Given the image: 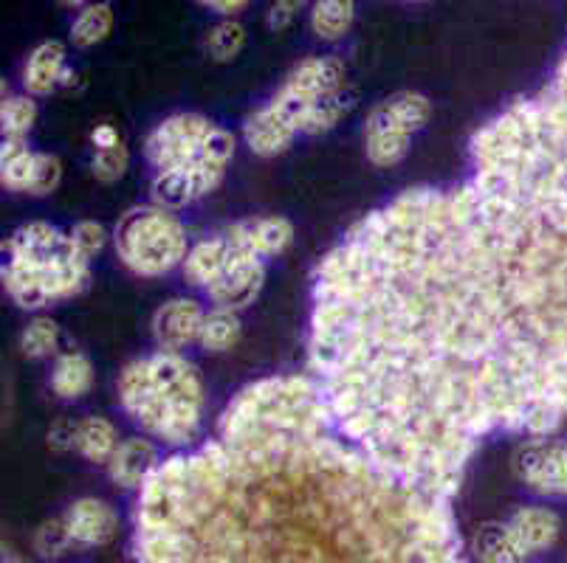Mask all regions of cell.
Returning <instances> with one entry per match:
<instances>
[{
	"mask_svg": "<svg viewBox=\"0 0 567 563\" xmlns=\"http://www.w3.org/2000/svg\"><path fill=\"white\" fill-rule=\"evenodd\" d=\"M355 20V7L350 0H322L311 9V29L324 43H337L350 31Z\"/></svg>",
	"mask_w": 567,
	"mask_h": 563,
	"instance_id": "obj_24",
	"label": "cell"
},
{
	"mask_svg": "<svg viewBox=\"0 0 567 563\" xmlns=\"http://www.w3.org/2000/svg\"><path fill=\"white\" fill-rule=\"evenodd\" d=\"M3 268L7 293L23 310H40L51 302L76 296L91 282V260L74 246L69 231L43 220L20 226L7 242Z\"/></svg>",
	"mask_w": 567,
	"mask_h": 563,
	"instance_id": "obj_4",
	"label": "cell"
},
{
	"mask_svg": "<svg viewBox=\"0 0 567 563\" xmlns=\"http://www.w3.org/2000/svg\"><path fill=\"white\" fill-rule=\"evenodd\" d=\"M477 555H481V563H525L505 524L483 526L477 533Z\"/></svg>",
	"mask_w": 567,
	"mask_h": 563,
	"instance_id": "obj_28",
	"label": "cell"
},
{
	"mask_svg": "<svg viewBox=\"0 0 567 563\" xmlns=\"http://www.w3.org/2000/svg\"><path fill=\"white\" fill-rule=\"evenodd\" d=\"M69 234H71V240H74V246L80 248L87 260H94V257L100 254L107 242L105 226L96 223V220H82V223H76Z\"/></svg>",
	"mask_w": 567,
	"mask_h": 563,
	"instance_id": "obj_35",
	"label": "cell"
},
{
	"mask_svg": "<svg viewBox=\"0 0 567 563\" xmlns=\"http://www.w3.org/2000/svg\"><path fill=\"white\" fill-rule=\"evenodd\" d=\"M116 254L136 277H164L189 254L187 229L173 211L158 206L133 209L116 226Z\"/></svg>",
	"mask_w": 567,
	"mask_h": 563,
	"instance_id": "obj_5",
	"label": "cell"
},
{
	"mask_svg": "<svg viewBox=\"0 0 567 563\" xmlns=\"http://www.w3.org/2000/svg\"><path fill=\"white\" fill-rule=\"evenodd\" d=\"M69 74V51L60 40H45L29 54L23 69L25 96H49Z\"/></svg>",
	"mask_w": 567,
	"mask_h": 563,
	"instance_id": "obj_17",
	"label": "cell"
},
{
	"mask_svg": "<svg viewBox=\"0 0 567 563\" xmlns=\"http://www.w3.org/2000/svg\"><path fill=\"white\" fill-rule=\"evenodd\" d=\"M127 164H131V153H127V147L122 144V147L105 149V153H94L91 169H94L96 178L105 180V184H111V180H118L122 175H125Z\"/></svg>",
	"mask_w": 567,
	"mask_h": 563,
	"instance_id": "obj_34",
	"label": "cell"
},
{
	"mask_svg": "<svg viewBox=\"0 0 567 563\" xmlns=\"http://www.w3.org/2000/svg\"><path fill=\"white\" fill-rule=\"evenodd\" d=\"M74 544L69 535V526L63 519H51L45 524H40L38 535H34V550L43 557H60L65 555V550Z\"/></svg>",
	"mask_w": 567,
	"mask_h": 563,
	"instance_id": "obj_32",
	"label": "cell"
},
{
	"mask_svg": "<svg viewBox=\"0 0 567 563\" xmlns=\"http://www.w3.org/2000/svg\"><path fill=\"white\" fill-rule=\"evenodd\" d=\"M514 471L534 493L567 496V442H525L514 453Z\"/></svg>",
	"mask_w": 567,
	"mask_h": 563,
	"instance_id": "obj_8",
	"label": "cell"
},
{
	"mask_svg": "<svg viewBox=\"0 0 567 563\" xmlns=\"http://www.w3.org/2000/svg\"><path fill=\"white\" fill-rule=\"evenodd\" d=\"M206 310L200 302L187 296H175L164 302L153 313V338L158 344V353H182L189 344L200 338Z\"/></svg>",
	"mask_w": 567,
	"mask_h": 563,
	"instance_id": "obj_10",
	"label": "cell"
},
{
	"mask_svg": "<svg viewBox=\"0 0 567 563\" xmlns=\"http://www.w3.org/2000/svg\"><path fill=\"white\" fill-rule=\"evenodd\" d=\"M38 122V102L32 96H9L0 107V131L3 142H25Z\"/></svg>",
	"mask_w": 567,
	"mask_h": 563,
	"instance_id": "obj_26",
	"label": "cell"
},
{
	"mask_svg": "<svg viewBox=\"0 0 567 563\" xmlns=\"http://www.w3.org/2000/svg\"><path fill=\"white\" fill-rule=\"evenodd\" d=\"M113 29V9L107 3H91L82 7L76 20L71 23V43L76 49H91V45L102 43Z\"/></svg>",
	"mask_w": 567,
	"mask_h": 563,
	"instance_id": "obj_25",
	"label": "cell"
},
{
	"mask_svg": "<svg viewBox=\"0 0 567 563\" xmlns=\"http://www.w3.org/2000/svg\"><path fill=\"white\" fill-rule=\"evenodd\" d=\"M311 380L350 440L457 493L488 440L567 423V54L468 175L370 211L313 277Z\"/></svg>",
	"mask_w": 567,
	"mask_h": 563,
	"instance_id": "obj_1",
	"label": "cell"
},
{
	"mask_svg": "<svg viewBox=\"0 0 567 563\" xmlns=\"http://www.w3.org/2000/svg\"><path fill=\"white\" fill-rule=\"evenodd\" d=\"M262 285H266V262L255 254H235L218 282L206 288V296L215 307L240 313L244 307L255 304Z\"/></svg>",
	"mask_w": 567,
	"mask_h": 563,
	"instance_id": "obj_9",
	"label": "cell"
},
{
	"mask_svg": "<svg viewBox=\"0 0 567 563\" xmlns=\"http://www.w3.org/2000/svg\"><path fill=\"white\" fill-rule=\"evenodd\" d=\"M229 246L235 248V254H255L260 260L266 257L282 254L293 242V226L291 220L280 215L268 217H251V220H240V223L229 226L224 231Z\"/></svg>",
	"mask_w": 567,
	"mask_h": 563,
	"instance_id": "obj_12",
	"label": "cell"
},
{
	"mask_svg": "<svg viewBox=\"0 0 567 563\" xmlns=\"http://www.w3.org/2000/svg\"><path fill=\"white\" fill-rule=\"evenodd\" d=\"M215 131V124L200 113H178L158 124L144 142V155L156 173L193 167L200 158L206 138Z\"/></svg>",
	"mask_w": 567,
	"mask_h": 563,
	"instance_id": "obj_6",
	"label": "cell"
},
{
	"mask_svg": "<svg viewBox=\"0 0 567 563\" xmlns=\"http://www.w3.org/2000/svg\"><path fill=\"white\" fill-rule=\"evenodd\" d=\"M410 133H364V153H368V161L375 164V167H395L399 161H404L406 153H410Z\"/></svg>",
	"mask_w": 567,
	"mask_h": 563,
	"instance_id": "obj_27",
	"label": "cell"
},
{
	"mask_svg": "<svg viewBox=\"0 0 567 563\" xmlns=\"http://www.w3.org/2000/svg\"><path fill=\"white\" fill-rule=\"evenodd\" d=\"M133 563H468L450 499L333 420L306 375L237 392L138 490Z\"/></svg>",
	"mask_w": 567,
	"mask_h": 563,
	"instance_id": "obj_2",
	"label": "cell"
},
{
	"mask_svg": "<svg viewBox=\"0 0 567 563\" xmlns=\"http://www.w3.org/2000/svg\"><path fill=\"white\" fill-rule=\"evenodd\" d=\"M246 45V29L237 20H220L206 34V54L215 62H231Z\"/></svg>",
	"mask_w": 567,
	"mask_h": 563,
	"instance_id": "obj_30",
	"label": "cell"
},
{
	"mask_svg": "<svg viewBox=\"0 0 567 563\" xmlns=\"http://www.w3.org/2000/svg\"><path fill=\"white\" fill-rule=\"evenodd\" d=\"M91 144H94V153H105V149L122 147V138L113 124H96L91 131Z\"/></svg>",
	"mask_w": 567,
	"mask_h": 563,
	"instance_id": "obj_38",
	"label": "cell"
},
{
	"mask_svg": "<svg viewBox=\"0 0 567 563\" xmlns=\"http://www.w3.org/2000/svg\"><path fill=\"white\" fill-rule=\"evenodd\" d=\"M505 530L512 535L519 555L530 557L556 544L561 533V521L548 508H519L514 510L512 519L505 521Z\"/></svg>",
	"mask_w": 567,
	"mask_h": 563,
	"instance_id": "obj_15",
	"label": "cell"
},
{
	"mask_svg": "<svg viewBox=\"0 0 567 563\" xmlns=\"http://www.w3.org/2000/svg\"><path fill=\"white\" fill-rule=\"evenodd\" d=\"M432 116V105L424 93L401 91L393 93L390 100L379 102L370 111L364 133H379V131H395V133H410L415 136Z\"/></svg>",
	"mask_w": 567,
	"mask_h": 563,
	"instance_id": "obj_13",
	"label": "cell"
},
{
	"mask_svg": "<svg viewBox=\"0 0 567 563\" xmlns=\"http://www.w3.org/2000/svg\"><path fill=\"white\" fill-rule=\"evenodd\" d=\"M74 544L100 546L118 533V513L102 499H80L63 515Z\"/></svg>",
	"mask_w": 567,
	"mask_h": 563,
	"instance_id": "obj_14",
	"label": "cell"
},
{
	"mask_svg": "<svg viewBox=\"0 0 567 563\" xmlns=\"http://www.w3.org/2000/svg\"><path fill=\"white\" fill-rule=\"evenodd\" d=\"M231 257H235V248L229 246L224 231L209 237V240H200L198 246L189 248L187 260H184V279L193 288H204L206 291L213 282H218V277L226 271Z\"/></svg>",
	"mask_w": 567,
	"mask_h": 563,
	"instance_id": "obj_18",
	"label": "cell"
},
{
	"mask_svg": "<svg viewBox=\"0 0 567 563\" xmlns=\"http://www.w3.org/2000/svg\"><path fill=\"white\" fill-rule=\"evenodd\" d=\"M63 180V164L60 158L51 153H38V169H34V180L29 195L34 198H43V195H51Z\"/></svg>",
	"mask_w": 567,
	"mask_h": 563,
	"instance_id": "obj_33",
	"label": "cell"
},
{
	"mask_svg": "<svg viewBox=\"0 0 567 563\" xmlns=\"http://www.w3.org/2000/svg\"><path fill=\"white\" fill-rule=\"evenodd\" d=\"M118 403L142 431L173 448L193 446L204 426V384L182 353L131 361L118 375Z\"/></svg>",
	"mask_w": 567,
	"mask_h": 563,
	"instance_id": "obj_3",
	"label": "cell"
},
{
	"mask_svg": "<svg viewBox=\"0 0 567 563\" xmlns=\"http://www.w3.org/2000/svg\"><path fill=\"white\" fill-rule=\"evenodd\" d=\"M94 386V364L85 353H63L51 372V389L60 400H80Z\"/></svg>",
	"mask_w": 567,
	"mask_h": 563,
	"instance_id": "obj_20",
	"label": "cell"
},
{
	"mask_svg": "<svg viewBox=\"0 0 567 563\" xmlns=\"http://www.w3.org/2000/svg\"><path fill=\"white\" fill-rule=\"evenodd\" d=\"M300 0H286V3H275V7L268 9V29L271 31H282L293 23L297 12H300Z\"/></svg>",
	"mask_w": 567,
	"mask_h": 563,
	"instance_id": "obj_36",
	"label": "cell"
},
{
	"mask_svg": "<svg viewBox=\"0 0 567 563\" xmlns=\"http://www.w3.org/2000/svg\"><path fill=\"white\" fill-rule=\"evenodd\" d=\"M158 465L162 462H158L156 446L151 440H144V437H131V440H122V446L116 448V453L107 462V477L118 488L142 490L147 479L156 473Z\"/></svg>",
	"mask_w": 567,
	"mask_h": 563,
	"instance_id": "obj_16",
	"label": "cell"
},
{
	"mask_svg": "<svg viewBox=\"0 0 567 563\" xmlns=\"http://www.w3.org/2000/svg\"><path fill=\"white\" fill-rule=\"evenodd\" d=\"M350 107H353V96H350L348 87H344V91L333 93V96L319 102V105L308 113L306 122H302V133H308V136H319V133L333 131Z\"/></svg>",
	"mask_w": 567,
	"mask_h": 563,
	"instance_id": "obj_29",
	"label": "cell"
},
{
	"mask_svg": "<svg viewBox=\"0 0 567 563\" xmlns=\"http://www.w3.org/2000/svg\"><path fill=\"white\" fill-rule=\"evenodd\" d=\"M240 335H244L240 313H235V310L213 307L204 319L198 344L206 350V353H226V350H231L237 341H240Z\"/></svg>",
	"mask_w": 567,
	"mask_h": 563,
	"instance_id": "obj_23",
	"label": "cell"
},
{
	"mask_svg": "<svg viewBox=\"0 0 567 563\" xmlns=\"http://www.w3.org/2000/svg\"><path fill=\"white\" fill-rule=\"evenodd\" d=\"M118 446L122 442H118L116 426L111 420H105V417H85V420L76 423L74 448L87 462L107 465Z\"/></svg>",
	"mask_w": 567,
	"mask_h": 563,
	"instance_id": "obj_21",
	"label": "cell"
},
{
	"mask_svg": "<svg viewBox=\"0 0 567 563\" xmlns=\"http://www.w3.org/2000/svg\"><path fill=\"white\" fill-rule=\"evenodd\" d=\"M74 437H76V423L60 420L49 431V446L54 448V451H65V448H74Z\"/></svg>",
	"mask_w": 567,
	"mask_h": 563,
	"instance_id": "obj_37",
	"label": "cell"
},
{
	"mask_svg": "<svg viewBox=\"0 0 567 563\" xmlns=\"http://www.w3.org/2000/svg\"><path fill=\"white\" fill-rule=\"evenodd\" d=\"M204 7L213 9V12H218L220 18L235 20V14L246 12V9H249V3H246V0H206Z\"/></svg>",
	"mask_w": 567,
	"mask_h": 563,
	"instance_id": "obj_39",
	"label": "cell"
},
{
	"mask_svg": "<svg viewBox=\"0 0 567 563\" xmlns=\"http://www.w3.org/2000/svg\"><path fill=\"white\" fill-rule=\"evenodd\" d=\"M226 167L220 164L206 161V158H198L193 167L184 169H169V173H156L151 184V198L153 206L164 211L184 209V206L195 204L204 195L215 192L224 180Z\"/></svg>",
	"mask_w": 567,
	"mask_h": 563,
	"instance_id": "obj_7",
	"label": "cell"
},
{
	"mask_svg": "<svg viewBox=\"0 0 567 563\" xmlns=\"http://www.w3.org/2000/svg\"><path fill=\"white\" fill-rule=\"evenodd\" d=\"M38 169V153L29 149V142H3L0 147V180L12 192H29Z\"/></svg>",
	"mask_w": 567,
	"mask_h": 563,
	"instance_id": "obj_22",
	"label": "cell"
},
{
	"mask_svg": "<svg viewBox=\"0 0 567 563\" xmlns=\"http://www.w3.org/2000/svg\"><path fill=\"white\" fill-rule=\"evenodd\" d=\"M244 136L251 153L260 155V158H275V155L286 153V149L291 147L293 138L300 136V133L293 131L291 124L282 122V118L266 105L246 118Z\"/></svg>",
	"mask_w": 567,
	"mask_h": 563,
	"instance_id": "obj_19",
	"label": "cell"
},
{
	"mask_svg": "<svg viewBox=\"0 0 567 563\" xmlns=\"http://www.w3.org/2000/svg\"><path fill=\"white\" fill-rule=\"evenodd\" d=\"M344 76H348V71H344V62L339 56H308L286 76V85L280 91L317 107L322 100L348 87Z\"/></svg>",
	"mask_w": 567,
	"mask_h": 563,
	"instance_id": "obj_11",
	"label": "cell"
},
{
	"mask_svg": "<svg viewBox=\"0 0 567 563\" xmlns=\"http://www.w3.org/2000/svg\"><path fill=\"white\" fill-rule=\"evenodd\" d=\"M56 344H60V324H56L54 319L38 316L34 322L25 324V330L20 333V350H23L25 358H45V355H54Z\"/></svg>",
	"mask_w": 567,
	"mask_h": 563,
	"instance_id": "obj_31",
	"label": "cell"
}]
</instances>
